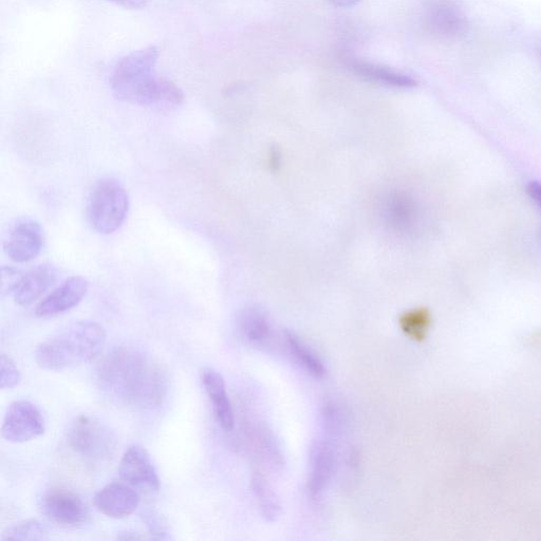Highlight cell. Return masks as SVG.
Returning <instances> with one entry per match:
<instances>
[{
	"instance_id": "28",
	"label": "cell",
	"mask_w": 541,
	"mask_h": 541,
	"mask_svg": "<svg viewBox=\"0 0 541 541\" xmlns=\"http://www.w3.org/2000/svg\"><path fill=\"white\" fill-rule=\"evenodd\" d=\"M333 5L343 8H349L359 4L362 0H329Z\"/></svg>"
},
{
	"instance_id": "9",
	"label": "cell",
	"mask_w": 541,
	"mask_h": 541,
	"mask_svg": "<svg viewBox=\"0 0 541 541\" xmlns=\"http://www.w3.org/2000/svg\"><path fill=\"white\" fill-rule=\"evenodd\" d=\"M120 478L130 487L156 493L160 479L151 456L142 446L133 445L124 453L120 466Z\"/></svg>"
},
{
	"instance_id": "5",
	"label": "cell",
	"mask_w": 541,
	"mask_h": 541,
	"mask_svg": "<svg viewBox=\"0 0 541 541\" xmlns=\"http://www.w3.org/2000/svg\"><path fill=\"white\" fill-rule=\"evenodd\" d=\"M67 443L70 449L81 457L102 461L113 456L117 439L110 428L99 419L83 415L70 424Z\"/></svg>"
},
{
	"instance_id": "4",
	"label": "cell",
	"mask_w": 541,
	"mask_h": 541,
	"mask_svg": "<svg viewBox=\"0 0 541 541\" xmlns=\"http://www.w3.org/2000/svg\"><path fill=\"white\" fill-rule=\"evenodd\" d=\"M129 211V197L124 186L115 178L99 180L87 202V217L93 229L109 235L118 231Z\"/></svg>"
},
{
	"instance_id": "18",
	"label": "cell",
	"mask_w": 541,
	"mask_h": 541,
	"mask_svg": "<svg viewBox=\"0 0 541 541\" xmlns=\"http://www.w3.org/2000/svg\"><path fill=\"white\" fill-rule=\"evenodd\" d=\"M238 328L242 338L251 345L263 346L271 338V323L265 312L258 308H248L238 317Z\"/></svg>"
},
{
	"instance_id": "27",
	"label": "cell",
	"mask_w": 541,
	"mask_h": 541,
	"mask_svg": "<svg viewBox=\"0 0 541 541\" xmlns=\"http://www.w3.org/2000/svg\"><path fill=\"white\" fill-rule=\"evenodd\" d=\"M269 166L272 171L277 172L282 166V155L279 154L277 149H272L269 155Z\"/></svg>"
},
{
	"instance_id": "23",
	"label": "cell",
	"mask_w": 541,
	"mask_h": 541,
	"mask_svg": "<svg viewBox=\"0 0 541 541\" xmlns=\"http://www.w3.org/2000/svg\"><path fill=\"white\" fill-rule=\"evenodd\" d=\"M254 490L259 498L261 506L266 511V515H276V502L273 497L272 491L267 488L266 483L261 478L254 480Z\"/></svg>"
},
{
	"instance_id": "2",
	"label": "cell",
	"mask_w": 541,
	"mask_h": 541,
	"mask_svg": "<svg viewBox=\"0 0 541 541\" xmlns=\"http://www.w3.org/2000/svg\"><path fill=\"white\" fill-rule=\"evenodd\" d=\"M106 344V331L96 322L70 324L35 350L37 365L45 370L63 371L87 364L97 357Z\"/></svg>"
},
{
	"instance_id": "7",
	"label": "cell",
	"mask_w": 541,
	"mask_h": 541,
	"mask_svg": "<svg viewBox=\"0 0 541 541\" xmlns=\"http://www.w3.org/2000/svg\"><path fill=\"white\" fill-rule=\"evenodd\" d=\"M46 423L33 403L25 400L11 403L7 409L2 435L11 443H25L45 434Z\"/></svg>"
},
{
	"instance_id": "6",
	"label": "cell",
	"mask_w": 541,
	"mask_h": 541,
	"mask_svg": "<svg viewBox=\"0 0 541 541\" xmlns=\"http://www.w3.org/2000/svg\"><path fill=\"white\" fill-rule=\"evenodd\" d=\"M423 32L431 39L458 42L470 31L468 16L454 0H429L421 16Z\"/></svg>"
},
{
	"instance_id": "29",
	"label": "cell",
	"mask_w": 541,
	"mask_h": 541,
	"mask_svg": "<svg viewBox=\"0 0 541 541\" xmlns=\"http://www.w3.org/2000/svg\"><path fill=\"white\" fill-rule=\"evenodd\" d=\"M143 536H140L137 532H122L118 539L121 540H140L143 539Z\"/></svg>"
},
{
	"instance_id": "30",
	"label": "cell",
	"mask_w": 541,
	"mask_h": 541,
	"mask_svg": "<svg viewBox=\"0 0 541 541\" xmlns=\"http://www.w3.org/2000/svg\"><path fill=\"white\" fill-rule=\"evenodd\" d=\"M540 57H541V50H540Z\"/></svg>"
},
{
	"instance_id": "10",
	"label": "cell",
	"mask_w": 541,
	"mask_h": 541,
	"mask_svg": "<svg viewBox=\"0 0 541 541\" xmlns=\"http://www.w3.org/2000/svg\"><path fill=\"white\" fill-rule=\"evenodd\" d=\"M44 233L39 222L22 219L16 223L5 242V251L15 263L25 264L40 255Z\"/></svg>"
},
{
	"instance_id": "22",
	"label": "cell",
	"mask_w": 541,
	"mask_h": 541,
	"mask_svg": "<svg viewBox=\"0 0 541 541\" xmlns=\"http://www.w3.org/2000/svg\"><path fill=\"white\" fill-rule=\"evenodd\" d=\"M21 379V372L13 360L6 354H2V358H0V388L13 389L21 383Z\"/></svg>"
},
{
	"instance_id": "17",
	"label": "cell",
	"mask_w": 541,
	"mask_h": 541,
	"mask_svg": "<svg viewBox=\"0 0 541 541\" xmlns=\"http://www.w3.org/2000/svg\"><path fill=\"white\" fill-rule=\"evenodd\" d=\"M335 465L332 445L324 440H316L310 453L308 490L312 497L319 496L327 488Z\"/></svg>"
},
{
	"instance_id": "11",
	"label": "cell",
	"mask_w": 541,
	"mask_h": 541,
	"mask_svg": "<svg viewBox=\"0 0 541 541\" xmlns=\"http://www.w3.org/2000/svg\"><path fill=\"white\" fill-rule=\"evenodd\" d=\"M89 291V283L82 276H72L53 290L35 309L36 316L51 317L78 307Z\"/></svg>"
},
{
	"instance_id": "25",
	"label": "cell",
	"mask_w": 541,
	"mask_h": 541,
	"mask_svg": "<svg viewBox=\"0 0 541 541\" xmlns=\"http://www.w3.org/2000/svg\"><path fill=\"white\" fill-rule=\"evenodd\" d=\"M128 10H140L146 6L147 0H104Z\"/></svg>"
},
{
	"instance_id": "16",
	"label": "cell",
	"mask_w": 541,
	"mask_h": 541,
	"mask_svg": "<svg viewBox=\"0 0 541 541\" xmlns=\"http://www.w3.org/2000/svg\"><path fill=\"white\" fill-rule=\"evenodd\" d=\"M58 271L51 265H41L24 274L12 292L18 306L28 307L57 283Z\"/></svg>"
},
{
	"instance_id": "1",
	"label": "cell",
	"mask_w": 541,
	"mask_h": 541,
	"mask_svg": "<svg viewBox=\"0 0 541 541\" xmlns=\"http://www.w3.org/2000/svg\"><path fill=\"white\" fill-rule=\"evenodd\" d=\"M97 379L104 393L125 406L153 408L167 393V373L152 354L118 347L100 362Z\"/></svg>"
},
{
	"instance_id": "19",
	"label": "cell",
	"mask_w": 541,
	"mask_h": 541,
	"mask_svg": "<svg viewBox=\"0 0 541 541\" xmlns=\"http://www.w3.org/2000/svg\"><path fill=\"white\" fill-rule=\"evenodd\" d=\"M284 342L295 362L314 378L320 379L325 376L326 369L319 357L296 335L286 331Z\"/></svg>"
},
{
	"instance_id": "20",
	"label": "cell",
	"mask_w": 541,
	"mask_h": 541,
	"mask_svg": "<svg viewBox=\"0 0 541 541\" xmlns=\"http://www.w3.org/2000/svg\"><path fill=\"white\" fill-rule=\"evenodd\" d=\"M49 529L42 521L28 519L9 527L2 535L3 540L39 541L49 539Z\"/></svg>"
},
{
	"instance_id": "8",
	"label": "cell",
	"mask_w": 541,
	"mask_h": 541,
	"mask_svg": "<svg viewBox=\"0 0 541 541\" xmlns=\"http://www.w3.org/2000/svg\"><path fill=\"white\" fill-rule=\"evenodd\" d=\"M40 511L59 526L76 527L88 517L87 507L76 493L64 488H51L40 499Z\"/></svg>"
},
{
	"instance_id": "24",
	"label": "cell",
	"mask_w": 541,
	"mask_h": 541,
	"mask_svg": "<svg viewBox=\"0 0 541 541\" xmlns=\"http://www.w3.org/2000/svg\"><path fill=\"white\" fill-rule=\"evenodd\" d=\"M23 273L20 270L14 268H4L2 271V285L3 290L13 292L18 283H20Z\"/></svg>"
},
{
	"instance_id": "3",
	"label": "cell",
	"mask_w": 541,
	"mask_h": 541,
	"mask_svg": "<svg viewBox=\"0 0 541 541\" xmlns=\"http://www.w3.org/2000/svg\"><path fill=\"white\" fill-rule=\"evenodd\" d=\"M160 50L148 46L129 53L116 66L111 76V89L120 101L159 109L165 89V79L157 78L156 66Z\"/></svg>"
},
{
	"instance_id": "12",
	"label": "cell",
	"mask_w": 541,
	"mask_h": 541,
	"mask_svg": "<svg viewBox=\"0 0 541 541\" xmlns=\"http://www.w3.org/2000/svg\"><path fill=\"white\" fill-rule=\"evenodd\" d=\"M102 514L121 519L132 515L140 505V496L135 488L123 482L106 485L93 499Z\"/></svg>"
},
{
	"instance_id": "13",
	"label": "cell",
	"mask_w": 541,
	"mask_h": 541,
	"mask_svg": "<svg viewBox=\"0 0 541 541\" xmlns=\"http://www.w3.org/2000/svg\"><path fill=\"white\" fill-rule=\"evenodd\" d=\"M201 382L212 405L218 424L227 432L235 426L233 407L227 393L225 379L212 367H204L200 372Z\"/></svg>"
},
{
	"instance_id": "15",
	"label": "cell",
	"mask_w": 541,
	"mask_h": 541,
	"mask_svg": "<svg viewBox=\"0 0 541 541\" xmlns=\"http://www.w3.org/2000/svg\"><path fill=\"white\" fill-rule=\"evenodd\" d=\"M382 216L388 227L396 232L406 233L416 225L418 207L408 194L394 191L383 200Z\"/></svg>"
},
{
	"instance_id": "21",
	"label": "cell",
	"mask_w": 541,
	"mask_h": 541,
	"mask_svg": "<svg viewBox=\"0 0 541 541\" xmlns=\"http://www.w3.org/2000/svg\"><path fill=\"white\" fill-rule=\"evenodd\" d=\"M429 325H431V314L427 309L410 311L402 319V326L405 331L418 340L425 337Z\"/></svg>"
},
{
	"instance_id": "14",
	"label": "cell",
	"mask_w": 541,
	"mask_h": 541,
	"mask_svg": "<svg viewBox=\"0 0 541 541\" xmlns=\"http://www.w3.org/2000/svg\"><path fill=\"white\" fill-rule=\"evenodd\" d=\"M348 69L363 81L390 88H414L418 82L409 74L387 66L358 59H347Z\"/></svg>"
},
{
	"instance_id": "26",
	"label": "cell",
	"mask_w": 541,
	"mask_h": 541,
	"mask_svg": "<svg viewBox=\"0 0 541 541\" xmlns=\"http://www.w3.org/2000/svg\"><path fill=\"white\" fill-rule=\"evenodd\" d=\"M526 192L541 210V183L538 181H531L527 185Z\"/></svg>"
}]
</instances>
